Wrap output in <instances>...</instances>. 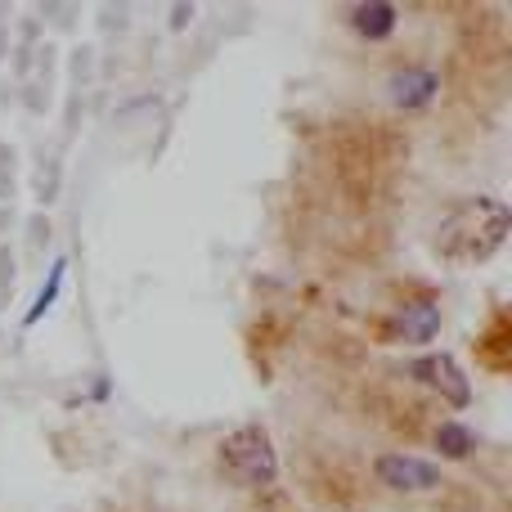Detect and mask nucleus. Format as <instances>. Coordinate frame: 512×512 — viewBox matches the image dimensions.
Segmentation results:
<instances>
[{
  "mask_svg": "<svg viewBox=\"0 0 512 512\" xmlns=\"http://www.w3.org/2000/svg\"><path fill=\"white\" fill-rule=\"evenodd\" d=\"M508 239V207L499 198H472V203L454 207V216L441 230V248L445 256L459 261H486L504 248Z\"/></svg>",
  "mask_w": 512,
  "mask_h": 512,
  "instance_id": "f257e3e1",
  "label": "nucleus"
},
{
  "mask_svg": "<svg viewBox=\"0 0 512 512\" xmlns=\"http://www.w3.org/2000/svg\"><path fill=\"white\" fill-rule=\"evenodd\" d=\"M221 463H225V472L248 490H270L274 481H279V454H274V441L261 427H239L234 436H225Z\"/></svg>",
  "mask_w": 512,
  "mask_h": 512,
  "instance_id": "f03ea898",
  "label": "nucleus"
},
{
  "mask_svg": "<svg viewBox=\"0 0 512 512\" xmlns=\"http://www.w3.org/2000/svg\"><path fill=\"white\" fill-rule=\"evenodd\" d=\"M373 472H378V481L391 486L396 495H423V490L441 486V468H432L427 459H414V454H382Z\"/></svg>",
  "mask_w": 512,
  "mask_h": 512,
  "instance_id": "7ed1b4c3",
  "label": "nucleus"
},
{
  "mask_svg": "<svg viewBox=\"0 0 512 512\" xmlns=\"http://www.w3.org/2000/svg\"><path fill=\"white\" fill-rule=\"evenodd\" d=\"M436 95H441V77L432 68H396L387 81V99L400 113H423Z\"/></svg>",
  "mask_w": 512,
  "mask_h": 512,
  "instance_id": "20e7f679",
  "label": "nucleus"
},
{
  "mask_svg": "<svg viewBox=\"0 0 512 512\" xmlns=\"http://www.w3.org/2000/svg\"><path fill=\"white\" fill-rule=\"evenodd\" d=\"M414 378L423 382V387L441 391V396L450 400L454 409H463L472 400L468 373H463L459 360H450V355H418V360H414Z\"/></svg>",
  "mask_w": 512,
  "mask_h": 512,
  "instance_id": "39448f33",
  "label": "nucleus"
},
{
  "mask_svg": "<svg viewBox=\"0 0 512 512\" xmlns=\"http://www.w3.org/2000/svg\"><path fill=\"white\" fill-rule=\"evenodd\" d=\"M441 333V306L432 297H414L405 310L396 315V337L405 346H423Z\"/></svg>",
  "mask_w": 512,
  "mask_h": 512,
  "instance_id": "423d86ee",
  "label": "nucleus"
},
{
  "mask_svg": "<svg viewBox=\"0 0 512 512\" xmlns=\"http://www.w3.org/2000/svg\"><path fill=\"white\" fill-rule=\"evenodd\" d=\"M346 23H351V32L360 36V41H387V36H396L400 9L387 5V0H364V5H355L351 14H346Z\"/></svg>",
  "mask_w": 512,
  "mask_h": 512,
  "instance_id": "0eeeda50",
  "label": "nucleus"
},
{
  "mask_svg": "<svg viewBox=\"0 0 512 512\" xmlns=\"http://www.w3.org/2000/svg\"><path fill=\"white\" fill-rule=\"evenodd\" d=\"M432 441H436V454H441V459H468L472 445H477V436H472L463 423H441Z\"/></svg>",
  "mask_w": 512,
  "mask_h": 512,
  "instance_id": "6e6552de",
  "label": "nucleus"
},
{
  "mask_svg": "<svg viewBox=\"0 0 512 512\" xmlns=\"http://www.w3.org/2000/svg\"><path fill=\"white\" fill-rule=\"evenodd\" d=\"M63 274H68V265H63V261H54V265H50V283H45V292L32 301V310H27V319H23L27 328H36V324H41V315L54 306V297H59V283H63Z\"/></svg>",
  "mask_w": 512,
  "mask_h": 512,
  "instance_id": "1a4fd4ad",
  "label": "nucleus"
},
{
  "mask_svg": "<svg viewBox=\"0 0 512 512\" xmlns=\"http://www.w3.org/2000/svg\"><path fill=\"white\" fill-rule=\"evenodd\" d=\"M185 23H194V5H176V9H171V27L180 32Z\"/></svg>",
  "mask_w": 512,
  "mask_h": 512,
  "instance_id": "9d476101",
  "label": "nucleus"
}]
</instances>
